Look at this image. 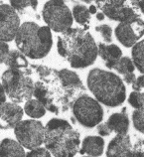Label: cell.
Segmentation results:
<instances>
[{"instance_id":"cell-14","label":"cell","mask_w":144,"mask_h":157,"mask_svg":"<svg viewBox=\"0 0 144 157\" xmlns=\"http://www.w3.org/2000/svg\"><path fill=\"white\" fill-rule=\"evenodd\" d=\"M108 157H133V146L127 133L117 134L109 142L106 150Z\"/></svg>"},{"instance_id":"cell-7","label":"cell","mask_w":144,"mask_h":157,"mask_svg":"<svg viewBox=\"0 0 144 157\" xmlns=\"http://www.w3.org/2000/svg\"><path fill=\"white\" fill-rule=\"evenodd\" d=\"M42 15L47 26L57 33H65L72 28L73 14L64 1L51 0L46 2L43 7Z\"/></svg>"},{"instance_id":"cell-11","label":"cell","mask_w":144,"mask_h":157,"mask_svg":"<svg viewBox=\"0 0 144 157\" xmlns=\"http://www.w3.org/2000/svg\"><path fill=\"white\" fill-rule=\"evenodd\" d=\"M144 34V22L139 17L130 21L119 23L115 29L117 40L126 48L133 47Z\"/></svg>"},{"instance_id":"cell-12","label":"cell","mask_w":144,"mask_h":157,"mask_svg":"<svg viewBox=\"0 0 144 157\" xmlns=\"http://www.w3.org/2000/svg\"><path fill=\"white\" fill-rule=\"evenodd\" d=\"M20 27V18L13 8L8 4L0 5V40L10 42L15 39Z\"/></svg>"},{"instance_id":"cell-34","label":"cell","mask_w":144,"mask_h":157,"mask_svg":"<svg viewBox=\"0 0 144 157\" xmlns=\"http://www.w3.org/2000/svg\"><path fill=\"white\" fill-rule=\"evenodd\" d=\"M6 101V93L4 90L2 84H0V105H2Z\"/></svg>"},{"instance_id":"cell-33","label":"cell","mask_w":144,"mask_h":157,"mask_svg":"<svg viewBox=\"0 0 144 157\" xmlns=\"http://www.w3.org/2000/svg\"><path fill=\"white\" fill-rule=\"evenodd\" d=\"M97 132L101 136H108L112 133V130L108 128V124L104 122V123H100V124H97Z\"/></svg>"},{"instance_id":"cell-27","label":"cell","mask_w":144,"mask_h":157,"mask_svg":"<svg viewBox=\"0 0 144 157\" xmlns=\"http://www.w3.org/2000/svg\"><path fill=\"white\" fill-rule=\"evenodd\" d=\"M96 31L98 33H100L101 37L104 38V42L106 43H112V29L108 24H101V25H98L96 27Z\"/></svg>"},{"instance_id":"cell-32","label":"cell","mask_w":144,"mask_h":157,"mask_svg":"<svg viewBox=\"0 0 144 157\" xmlns=\"http://www.w3.org/2000/svg\"><path fill=\"white\" fill-rule=\"evenodd\" d=\"M132 89L135 92H142L144 89V77L140 76L137 78H135V81L132 84Z\"/></svg>"},{"instance_id":"cell-30","label":"cell","mask_w":144,"mask_h":157,"mask_svg":"<svg viewBox=\"0 0 144 157\" xmlns=\"http://www.w3.org/2000/svg\"><path fill=\"white\" fill-rule=\"evenodd\" d=\"M131 4V8L132 10L136 13L138 16H140L142 14H144V3L143 1H130Z\"/></svg>"},{"instance_id":"cell-9","label":"cell","mask_w":144,"mask_h":157,"mask_svg":"<svg viewBox=\"0 0 144 157\" xmlns=\"http://www.w3.org/2000/svg\"><path fill=\"white\" fill-rule=\"evenodd\" d=\"M13 129L17 141L27 149L39 147L44 143L45 126L39 121L27 119L19 121Z\"/></svg>"},{"instance_id":"cell-21","label":"cell","mask_w":144,"mask_h":157,"mask_svg":"<svg viewBox=\"0 0 144 157\" xmlns=\"http://www.w3.org/2000/svg\"><path fill=\"white\" fill-rule=\"evenodd\" d=\"M25 113L32 118H40L46 113V109L38 100H29L24 105Z\"/></svg>"},{"instance_id":"cell-10","label":"cell","mask_w":144,"mask_h":157,"mask_svg":"<svg viewBox=\"0 0 144 157\" xmlns=\"http://www.w3.org/2000/svg\"><path fill=\"white\" fill-rule=\"evenodd\" d=\"M97 6L104 12L106 17L113 21L118 22H126L130 20L139 18V16L132 10L126 1H97Z\"/></svg>"},{"instance_id":"cell-20","label":"cell","mask_w":144,"mask_h":157,"mask_svg":"<svg viewBox=\"0 0 144 157\" xmlns=\"http://www.w3.org/2000/svg\"><path fill=\"white\" fill-rule=\"evenodd\" d=\"M4 64L9 69H26L29 66L26 57L18 50L10 51Z\"/></svg>"},{"instance_id":"cell-29","label":"cell","mask_w":144,"mask_h":157,"mask_svg":"<svg viewBox=\"0 0 144 157\" xmlns=\"http://www.w3.org/2000/svg\"><path fill=\"white\" fill-rule=\"evenodd\" d=\"M9 54V46L6 42L0 40V64L5 62L6 58Z\"/></svg>"},{"instance_id":"cell-24","label":"cell","mask_w":144,"mask_h":157,"mask_svg":"<svg viewBox=\"0 0 144 157\" xmlns=\"http://www.w3.org/2000/svg\"><path fill=\"white\" fill-rule=\"evenodd\" d=\"M10 6L16 11H19L20 13H28L27 9H31L36 11L38 6V1H10Z\"/></svg>"},{"instance_id":"cell-36","label":"cell","mask_w":144,"mask_h":157,"mask_svg":"<svg viewBox=\"0 0 144 157\" xmlns=\"http://www.w3.org/2000/svg\"><path fill=\"white\" fill-rule=\"evenodd\" d=\"M97 19L100 20V21H102V20L104 19V15L102 14V13H97Z\"/></svg>"},{"instance_id":"cell-6","label":"cell","mask_w":144,"mask_h":157,"mask_svg":"<svg viewBox=\"0 0 144 157\" xmlns=\"http://www.w3.org/2000/svg\"><path fill=\"white\" fill-rule=\"evenodd\" d=\"M32 69H8L2 75V86L10 100L19 104L29 101L34 93Z\"/></svg>"},{"instance_id":"cell-17","label":"cell","mask_w":144,"mask_h":157,"mask_svg":"<svg viewBox=\"0 0 144 157\" xmlns=\"http://www.w3.org/2000/svg\"><path fill=\"white\" fill-rule=\"evenodd\" d=\"M112 132L117 134L127 133L129 129V119L126 113V107H123L120 113H113L105 122Z\"/></svg>"},{"instance_id":"cell-3","label":"cell","mask_w":144,"mask_h":157,"mask_svg":"<svg viewBox=\"0 0 144 157\" xmlns=\"http://www.w3.org/2000/svg\"><path fill=\"white\" fill-rule=\"evenodd\" d=\"M81 134L67 121L52 118L45 126V147L55 157H73L80 149Z\"/></svg>"},{"instance_id":"cell-22","label":"cell","mask_w":144,"mask_h":157,"mask_svg":"<svg viewBox=\"0 0 144 157\" xmlns=\"http://www.w3.org/2000/svg\"><path fill=\"white\" fill-rule=\"evenodd\" d=\"M73 18L76 19V21L83 25L84 27L89 26L90 22V18H92V14L89 13V10L88 7L85 5H81L78 4L75 5L73 8Z\"/></svg>"},{"instance_id":"cell-13","label":"cell","mask_w":144,"mask_h":157,"mask_svg":"<svg viewBox=\"0 0 144 157\" xmlns=\"http://www.w3.org/2000/svg\"><path fill=\"white\" fill-rule=\"evenodd\" d=\"M23 109L16 102H4L0 105V128L11 129L21 121Z\"/></svg>"},{"instance_id":"cell-25","label":"cell","mask_w":144,"mask_h":157,"mask_svg":"<svg viewBox=\"0 0 144 157\" xmlns=\"http://www.w3.org/2000/svg\"><path fill=\"white\" fill-rule=\"evenodd\" d=\"M132 121L134 128L141 132V133H144V107L133 111Z\"/></svg>"},{"instance_id":"cell-5","label":"cell","mask_w":144,"mask_h":157,"mask_svg":"<svg viewBox=\"0 0 144 157\" xmlns=\"http://www.w3.org/2000/svg\"><path fill=\"white\" fill-rule=\"evenodd\" d=\"M15 43L24 56L34 60L43 59L53 46L51 29L48 26L40 27L34 22H25L18 29Z\"/></svg>"},{"instance_id":"cell-8","label":"cell","mask_w":144,"mask_h":157,"mask_svg":"<svg viewBox=\"0 0 144 157\" xmlns=\"http://www.w3.org/2000/svg\"><path fill=\"white\" fill-rule=\"evenodd\" d=\"M75 118L86 128H93L104 119V109L97 100L83 94L72 105Z\"/></svg>"},{"instance_id":"cell-35","label":"cell","mask_w":144,"mask_h":157,"mask_svg":"<svg viewBox=\"0 0 144 157\" xmlns=\"http://www.w3.org/2000/svg\"><path fill=\"white\" fill-rule=\"evenodd\" d=\"M89 13L90 14H94L97 12V7L96 6H93V5H92L89 8Z\"/></svg>"},{"instance_id":"cell-23","label":"cell","mask_w":144,"mask_h":157,"mask_svg":"<svg viewBox=\"0 0 144 157\" xmlns=\"http://www.w3.org/2000/svg\"><path fill=\"white\" fill-rule=\"evenodd\" d=\"M144 41L141 40L132 47V62L141 74L144 73Z\"/></svg>"},{"instance_id":"cell-1","label":"cell","mask_w":144,"mask_h":157,"mask_svg":"<svg viewBox=\"0 0 144 157\" xmlns=\"http://www.w3.org/2000/svg\"><path fill=\"white\" fill-rule=\"evenodd\" d=\"M31 68L39 76L33 96L52 113L68 111L77 98L85 94V86L75 72L68 69L58 71L46 66L33 65Z\"/></svg>"},{"instance_id":"cell-28","label":"cell","mask_w":144,"mask_h":157,"mask_svg":"<svg viewBox=\"0 0 144 157\" xmlns=\"http://www.w3.org/2000/svg\"><path fill=\"white\" fill-rule=\"evenodd\" d=\"M26 156L28 157H50L51 153L46 147H36L31 149L30 152H28L26 154Z\"/></svg>"},{"instance_id":"cell-31","label":"cell","mask_w":144,"mask_h":157,"mask_svg":"<svg viewBox=\"0 0 144 157\" xmlns=\"http://www.w3.org/2000/svg\"><path fill=\"white\" fill-rule=\"evenodd\" d=\"M143 140L138 139V141L133 145V157H142L143 152Z\"/></svg>"},{"instance_id":"cell-19","label":"cell","mask_w":144,"mask_h":157,"mask_svg":"<svg viewBox=\"0 0 144 157\" xmlns=\"http://www.w3.org/2000/svg\"><path fill=\"white\" fill-rule=\"evenodd\" d=\"M114 70L123 76V80L128 85H132L135 81V66L132 60L128 57H121V59L118 61V63L114 66Z\"/></svg>"},{"instance_id":"cell-15","label":"cell","mask_w":144,"mask_h":157,"mask_svg":"<svg viewBox=\"0 0 144 157\" xmlns=\"http://www.w3.org/2000/svg\"><path fill=\"white\" fill-rule=\"evenodd\" d=\"M97 56H100L105 62L106 67L112 70L118 63V61L121 59L122 51L115 44L106 45L100 43L97 46Z\"/></svg>"},{"instance_id":"cell-16","label":"cell","mask_w":144,"mask_h":157,"mask_svg":"<svg viewBox=\"0 0 144 157\" xmlns=\"http://www.w3.org/2000/svg\"><path fill=\"white\" fill-rule=\"evenodd\" d=\"M104 140L100 136H86L81 142V147L79 149L80 154L89 156H100L104 153Z\"/></svg>"},{"instance_id":"cell-4","label":"cell","mask_w":144,"mask_h":157,"mask_svg":"<svg viewBox=\"0 0 144 157\" xmlns=\"http://www.w3.org/2000/svg\"><path fill=\"white\" fill-rule=\"evenodd\" d=\"M86 82L96 100L106 106L116 107L125 101V86L121 78L112 72L93 69L89 73Z\"/></svg>"},{"instance_id":"cell-18","label":"cell","mask_w":144,"mask_h":157,"mask_svg":"<svg viewBox=\"0 0 144 157\" xmlns=\"http://www.w3.org/2000/svg\"><path fill=\"white\" fill-rule=\"evenodd\" d=\"M26 155L23 146L18 141L10 138L3 139L0 143V156L2 157H24Z\"/></svg>"},{"instance_id":"cell-26","label":"cell","mask_w":144,"mask_h":157,"mask_svg":"<svg viewBox=\"0 0 144 157\" xmlns=\"http://www.w3.org/2000/svg\"><path fill=\"white\" fill-rule=\"evenodd\" d=\"M129 105L135 109H143L144 107V94L142 92H132L128 98Z\"/></svg>"},{"instance_id":"cell-2","label":"cell","mask_w":144,"mask_h":157,"mask_svg":"<svg viewBox=\"0 0 144 157\" xmlns=\"http://www.w3.org/2000/svg\"><path fill=\"white\" fill-rule=\"evenodd\" d=\"M57 46L59 55L75 69L89 67L97 58L96 41L84 28H70L58 37Z\"/></svg>"}]
</instances>
